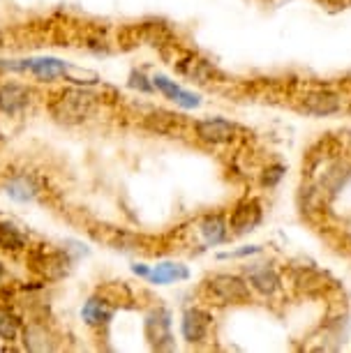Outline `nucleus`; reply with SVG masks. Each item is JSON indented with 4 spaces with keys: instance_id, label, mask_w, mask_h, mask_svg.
Segmentation results:
<instances>
[{
    "instance_id": "1",
    "label": "nucleus",
    "mask_w": 351,
    "mask_h": 353,
    "mask_svg": "<svg viewBox=\"0 0 351 353\" xmlns=\"http://www.w3.org/2000/svg\"><path fill=\"white\" fill-rule=\"evenodd\" d=\"M97 106V97L83 85L74 88H63L51 95L49 99V113L58 125L65 128H74V125L86 123L92 116Z\"/></svg>"
},
{
    "instance_id": "2",
    "label": "nucleus",
    "mask_w": 351,
    "mask_h": 353,
    "mask_svg": "<svg viewBox=\"0 0 351 353\" xmlns=\"http://www.w3.org/2000/svg\"><path fill=\"white\" fill-rule=\"evenodd\" d=\"M74 259L70 256V250H49V245H39L28 252L26 265L35 277L42 282H61L70 275Z\"/></svg>"
},
{
    "instance_id": "3",
    "label": "nucleus",
    "mask_w": 351,
    "mask_h": 353,
    "mask_svg": "<svg viewBox=\"0 0 351 353\" xmlns=\"http://www.w3.org/2000/svg\"><path fill=\"white\" fill-rule=\"evenodd\" d=\"M203 293L213 305H245L250 303V284L248 279L229 275V272H215L203 282Z\"/></svg>"
},
{
    "instance_id": "4",
    "label": "nucleus",
    "mask_w": 351,
    "mask_h": 353,
    "mask_svg": "<svg viewBox=\"0 0 351 353\" xmlns=\"http://www.w3.org/2000/svg\"><path fill=\"white\" fill-rule=\"evenodd\" d=\"M21 344L26 351L32 353H44V351H56L61 346V339L49 325L46 319H32L30 323L23 325L21 330Z\"/></svg>"
},
{
    "instance_id": "5",
    "label": "nucleus",
    "mask_w": 351,
    "mask_h": 353,
    "mask_svg": "<svg viewBox=\"0 0 351 353\" xmlns=\"http://www.w3.org/2000/svg\"><path fill=\"white\" fill-rule=\"evenodd\" d=\"M32 97H35V92L30 85L19 81H3L0 83V113H5L8 118L21 116L23 111L30 109Z\"/></svg>"
},
{
    "instance_id": "6",
    "label": "nucleus",
    "mask_w": 351,
    "mask_h": 353,
    "mask_svg": "<svg viewBox=\"0 0 351 353\" xmlns=\"http://www.w3.org/2000/svg\"><path fill=\"white\" fill-rule=\"evenodd\" d=\"M143 332L148 344L157 351L171 349L174 346V335H171V314L164 310H155L146 316L143 321Z\"/></svg>"
},
{
    "instance_id": "7",
    "label": "nucleus",
    "mask_w": 351,
    "mask_h": 353,
    "mask_svg": "<svg viewBox=\"0 0 351 353\" xmlns=\"http://www.w3.org/2000/svg\"><path fill=\"white\" fill-rule=\"evenodd\" d=\"M236 125L227 121V118H203V121L194 123V134L199 141L208 145H222L231 143L236 139Z\"/></svg>"
},
{
    "instance_id": "8",
    "label": "nucleus",
    "mask_w": 351,
    "mask_h": 353,
    "mask_svg": "<svg viewBox=\"0 0 351 353\" xmlns=\"http://www.w3.org/2000/svg\"><path fill=\"white\" fill-rule=\"evenodd\" d=\"M342 109V97L333 90H310L298 102V111L308 113V116H333Z\"/></svg>"
},
{
    "instance_id": "9",
    "label": "nucleus",
    "mask_w": 351,
    "mask_h": 353,
    "mask_svg": "<svg viewBox=\"0 0 351 353\" xmlns=\"http://www.w3.org/2000/svg\"><path fill=\"white\" fill-rule=\"evenodd\" d=\"M174 68L183 77H188L197 83H213L215 79H220V72H217L215 65L203 61L197 53H183V56H178L174 61Z\"/></svg>"
},
{
    "instance_id": "10",
    "label": "nucleus",
    "mask_w": 351,
    "mask_h": 353,
    "mask_svg": "<svg viewBox=\"0 0 351 353\" xmlns=\"http://www.w3.org/2000/svg\"><path fill=\"white\" fill-rule=\"evenodd\" d=\"M210 323H213V316L206 310L190 307L185 310V314L181 319V335L188 344H201L208 339Z\"/></svg>"
},
{
    "instance_id": "11",
    "label": "nucleus",
    "mask_w": 351,
    "mask_h": 353,
    "mask_svg": "<svg viewBox=\"0 0 351 353\" xmlns=\"http://www.w3.org/2000/svg\"><path fill=\"white\" fill-rule=\"evenodd\" d=\"M259 222H261V203L257 199H243V201H238L234 205L227 224L234 236H243V233L252 231Z\"/></svg>"
},
{
    "instance_id": "12",
    "label": "nucleus",
    "mask_w": 351,
    "mask_h": 353,
    "mask_svg": "<svg viewBox=\"0 0 351 353\" xmlns=\"http://www.w3.org/2000/svg\"><path fill=\"white\" fill-rule=\"evenodd\" d=\"M349 178H351V164L344 162V159H335V162H330L326 166V171L321 173L317 185H319L323 194L330 199V196H335L337 192H342L344 185L349 183Z\"/></svg>"
},
{
    "instance_id": "13",
    "label": "nucleus",
    "mask_w": 351,
    "mask_h": 353,
    "mask_svg": "<svg viewBox=\"0 0 351 353\" xmlns=\"http://www.w3.org/2000/svg\"><path fill=\"white\" fill-rule=\"evenodd\" d=\"M111 316H114V305H111L102 293L88 298L81 307V319L88 328H104V325H109Z\"/></svg>"
},
{
    "instance_id": "14",
    "label": "nucleus",
    "mask_w": 351,
    "mask_h": 353,
    "mask_svg": "<svg viewBox=\"0 0 351 353\" xmlns=\"http://www.w3.org/2000/svg\"><path fill=\"white\" fill-rule=\"evenodd\" d=\"M153 88L157 92H162V95L167 97V99H171V102L185 106V109H194V106H199V95L181 88V85H178L176 81H171V79L162 77V74L153 77Z\"/></svg>"
},
{
    "instance_id": "15",
    "label": "nucleus",
    "mask_w": 351,
    "mask_h": 353,
    "mask_svg": "<svg viewBox=\"0 0 351 353\" xmlns=\"http://www.w3.org/2000/svg\"><path fill=\"white\" fill-rule=\"evenodd\" d=\"M68 65L70 63L58 61V58H30V61H28V72L37 79V81L51 83V81H58V79H65Z\"/></svg>"
},
{
    "instance_id": "16",
    "label": "nucleus",
    "mask_w": 351,
    "mask_h": 353,
    "mask_svg": "<svg viewBox=\"0 0 351 353\" xmlns=\"http://www.w3.org/2000/svg\"><path fill=\"white\" fill-rule=\"evenodd\" d=\"M5 194L19 203H28L39 196V185L28 173H19V176L10 178L8 185H5Z\"/></svg>"
},
{
    "instance_id": "17",
    "label": "nucleus",
    "mask_w": 351,
    "mask_h": 353,
    "mask_svg": "<svg viewBox=\"0 0 351 353\" xmlns=\"http://www.w3.org/2000/svg\"><path fill=\"white\" fill-rule=\"evenodd\" d=\"M248 284L252 286L254 291L263 293V296H273V293L280 289V277L273 268L263 263H257L252 268H248Z\"/></svg>"
},
{
    "instance_id": "18",
    "label": "nucleus",
    "mask_w": 351,
    "mask_h": 353,
    "mask_svg": "<svg viewBox=\"0 0 351 353\" xmlns=\"http://www.w3.org/2000/svg\"><path fill=\"white\" fill-rule=\"evenodd\" d=\"M0 250L12 254L28 250V236L10 219H0Z\"/></svg>"
},
{
    "instance_id": "19",
    "label": "nucleus",
    "mask_w": 351,
    "mask_h": 353,
    "mask_svg": "<svg viewBox=\"0 0 351 353\" xmlns=\"http://www.w3.org/2000/svg\"><path fill=\"white\" fill-rule=\"evenodd\" d=\"M23 319L10 305H0V339L8 344H14L21 339Z\"/></svg>"
},
{
    "instance_id": "20",
    "label": "nucleus",
    "mask_w": 351,
    "mask_h": 353,
    "mask_svg": "<svg viewBox=\"0 0 351 353\" xmlns=\"http://www.w3.org/2000/svg\"><path fill=\"white\" fill-rule=\"evenodd\" d=\"M199 233H201L203 243L206 245H220L227 241L229 236V224L224 222L222 215H206L201 219V224H199Z\"/></svg>"
},
{
    "instance_id": "21",
    "label": "nucleus",
    "mask_w": 351,
    "mask_h": 353,
    "mask_svg": "<svg viewBox=\"0 0 351 353\" xmlns=\"http://www.w3.org/2000/svg\"><path fill=\"white\" fill-rule=\"evenodd\" d=\"M188 277V268L181 263H157L153 270L148 272V279L153 284H171V282H178V279H185Z\"/></svg>"
},
{
    "instance_id": "22",
    "label": "nucleus",
    "mask_w": 351,
    "mask_h": 353,
    "mask_svg": "<svg viewBox=\"0 0 351 353\" xmlns=\"http://www.w3.org/2000/svg\"><path fill=\"white\" fill-rule=\"evenodd\" d=\"M294 284L305 293H321L326 289V277L314 268H301V270H296Z\"/></svg>"
},
{
    "instance_id": "23",
    "label": "nucleus",
    "mask_w": 351,
    "mask_h": 353,
    "mask_svg": "<svg viewBox=\"0 0 351 353\" xmlns=\"http://www.w3.org/2000/svg\"><path fill=\"white\" fill-rule=\"evenodd\" d=\"M178 116H174V113H167V111H153L146 116L143 125L148 130L157 132V134H171L174 130H178Z\"/></svg>"
},
{
    "instance_id": "24",
    "label": "nucleus",
    "mask_w": 351,
    "mask_h": 353,
    "mask_svg": "<svg viewBox=\"0 0 351 353\" xmlns=\"http://www.w3.org/2000/svg\"><path fill=\"white\" fill-rule=\"evenodd\" d=\"M282 176H284V166L282 164L268 166V169H263V173H261V185H263V188H275V185L282 181Z\"/></svg>"
},
{
    "instance_id": "25",
    "label": "nucleus",
    "mask_w": 351,
    "mask_h": 353,
    "mask_svg": "<svg viewBox=\"0 0 351 353\" xmlns=\"http://www.w3.org/2000/svg\"><path fill=\"white\" fill-rule=\"evenodd\" d=\"M130 88H134V90H141V92H150V90H155L153 88V79H148L143 74V72H132L130 74Z\"/></svg>"
},
{
    "instance_id": "26",
    "label": "nucleus",
    "mask_w": 351,
    "mask_h": 353,
    "mask_svg": "<svg viewBox=\"0 0 351 353\" xmlns=\"http://www.w3.org/2000/svg\"><path fill=\"white\" fill-rule=\"evenodd\" d=\"M5 275H8V270H5V263L0 261V282H3V279H5Z\"/></svg>"
},
{
    "instance_id": "27",
    "label": "nucleus",
    "mask_w": 351,
    "mask_h": 353,
    "mask_svg": "<svg viewBox=\"0 0 351 353\" xmlns=\"http://www.w3.org/2000/svg\"><path fill=\"white\" fill-rule=\"evenodd\" d=\"M349 111H351V104H349Z\"/></svg>"
}]
</instances>
